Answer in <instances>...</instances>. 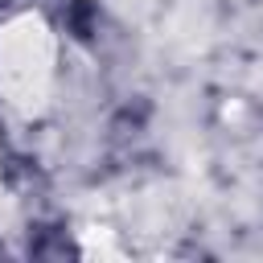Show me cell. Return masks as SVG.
<instances>
[{"label": "cell", "instance_id": "1", "mask_svg": "<svg viewBox=\"0 0 263 263\" xmlns=\"http://www.w3.org/2000/svg\"><path fill=\"white\" fill-rule=\"evenodd\" d=\"M58 90V33L41 12H16L0 25V103L16 119L49 111Z\"/></svg>", "mask_w": 263, "mask_h": 263}]
</instances>
